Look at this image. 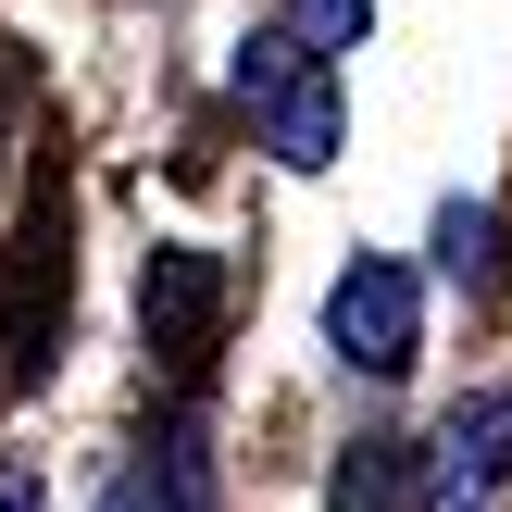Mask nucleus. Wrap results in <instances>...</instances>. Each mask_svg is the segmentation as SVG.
Masks as SVG:
<instances>
[{
  "instance_id": "f257e3e1",
  "label": "nucleus",
  "mask_w": 512,
  "mask_h": 512,
  "mask_svg": "<svg viewBox=\"0 0 512 512\" xmlns=\"http://www.w3.org/2000/svg\"><path fill=\"white\" fill-rule=\"evenodd\" d=\"M238 100H250V125H263V150L275 163H338V75H325V50L313 38H288V25H263V38L238 50Z\"/></svg>"
},
{
  "instance_id": "f03ea898",
  "label": "nucleus",
  "mask_w": 512,
  "mask_h": 512,
  "mask_svg": "<svg viewBox=\"0 0 512 512\" xmlns=\"http://www.w3.org/2000/svg\"><path fill=\"white\" fill-rule=\"evenodd\" d=\"M325 338H338V363H363V375H413V350H425V288H413V263H350L338 288H325Z\"/></svg>"
},
{
  "instance_id": "7ed1b4c3",
  "label": "nucleus",
  "mask_w": 512,
  "mask_h": 512,
  "mask_svg": "<svg viewBox=\"0 0 512 512\" xmlns=\"http://www.w3.org/2000/svg\"><path fill=\"white\" fill-rule=\"evenodd\" d=\"M500 488H512V388L463 400L425 438V512H500Z\"/></svg>"
},
{
  "instance_id": "20e7f679",
  "label": "nucleus",
  "mask_w": 512,
  "mask_h": 512,
  "mask_svg": "<svg viewBox=\"0 0 512 512\" xmlns=\"http://www.w3.org/2000/svg\"><path fill=\"white\" fill-rule=\"evenodd\" d=\"M213 300H225V263H213V250H150V275H138V325H150V350H163L175 375L213 350Z\"/></svg>"
},
{
  "instance_id": "39448f33",
  "label": "nucleus",
  "mask_w": 512,
  "mask_h": 512,
  "mask_svg": "<svg viewBox=\"0 0 512 512\" xmlns=\"http://www.w3.org/2000/svg\"><path fill=\"white\" fill-rule=\"evenodd\" d=\"M400 488H413V450H400V438H350V463H338V512H400Z\"/></svg>"
},
{
  "instance_id": "423d86ee",
  "label": "nucleus",
  "mask_w": 512,
  "mask_h": 512,
  "mask_svg": "<svg viewBox=\"0 0 512 512\" xmlns=\"http://www.w3.org/2000/svg\"><path fill=\"white\" fill-rule=\"evenodd\" d=\"M438 263L450 288H488V200H438Z\"/></svg>"
},
{
  "instance_id": "0eeeda50",
  "label": "nucleus",
  "mask_w": 512,
  "mask_h": 512,
  "mask_svg": "<svg viewBox=\"0 0 512 512\" xmlns=\"http://www.w3.org/2000/svg\"><path fill=\"white\" fill-rule=\"evenodd\" d=\"M375 25V0H288V38H313V50H350Z\"/></svg>"
},
{
  "instance_id": "6e6552de",
  "label": "nucleus",
  "mask_w": 512,
  "mask_h": 512,
  "mask_svg": "<svg viewBox=\"0 0 512 512\" xmlns=\"http://www.w3.org/2000/svg\"><path fill=\"white\" fill-rule=\"evenodd\" d=\"M163 475H175V512H213V475H200V438H175V463H163Z\"/></svg>"
},
{
  "instance_id": "1a4fd4ad",
  "label": "nucleus",
  "mask_w": 512,
  "mask_h": 512,
  "mask_svg": "<svg viewBox=\"0 0 512 512\" xmlns=\"http://www.w3.org/2000/svg\"><path fill=\"white\" fill-rule=\"evenodd\" d=\"M0 512H50V500H38V488H25V475H13V488H0Z\"/></svg>"
},
{
  "instance_id": "9d476101",
  "label": "nucleus",
  "mask_w": 512,
  "mask_h": 512,
  "mask_svg": "<svg viewBox=\"0 0 512 512\" xmlns=\"http://www.w3.org/2000/svg\"><path fill=\"white\" fill-rule=\"evenodd\" d=\"M113 512H150V488H138V475H125V488H113Z\"/></svg>"
}]
</instances>
